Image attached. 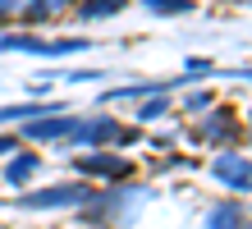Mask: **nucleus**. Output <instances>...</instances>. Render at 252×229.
Segmentation results:
<instances>
[{
    "mask_svg": "<svg viewBox=\"0 0 252 229\" xmlns=\"http://www.w3.org/2000/svg\"><path fill=\"white\" fill-rule=\"evenodd\" d=\"M243 211H234V206H225V211H216V220H211V229H243Z\"/></svg>",
    "mask_w": 252,
    "mask_h": 229,
    "instance_id": "obj_1",
    "label": "nucleus"
},
{
    "mask_svg": "<svg viewBox=\"0 0 252 229\" xmlns=\"http://www.w3.org/2000/svg\"><path fill=\"white\" fill-rule=\"evenodd\" d=\"M32 170H37V161H32V156H23V161H19V165L9 170V179H14V183H23V179L32 174Z\"/></svg>",
    "mask_w": 252,
    "mask_h": 229,
    "instance_id": "obj_2",
    "label": "nucleus"
}]
</instances>
